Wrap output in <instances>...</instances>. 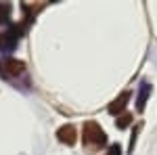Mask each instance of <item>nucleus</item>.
I'll list each match as a JSON object with an SVG mask.
<instances>
[{
    "instance_id": "nucleus-1",
    "label": "nucleus",
    "mask_w": 157,
    "mask_h": 155,
    "mask_svg": "<svg viewBox=\"0 0 157 155\" xmlns=\"http://www.w3.org/2000/svg\"><path fill=\"white\" fill-rule=\"evenodd\" d=\"M82 138H84V145L97 147V145H103L107 141V134L97 122H86L84 128H82Z\"/></svg>"
},
{
    "instance_id": "nucleus-6",
    "label": "nucleus",
    "mask_w": 157,
    "mask_h": 155,
    "mask_svg": "<svg viewBox=\"0 0 157 155\" xmlns=\"http://www.w3.org/2000/svg\"><path fill=\"white\" fill-rule=\"evenodd\" d=\"M149 92H151V86L147 82L140 84V92H138V99H136V107H138V111H143L145 109V103H147V96H149Z\"/></svg>"
},
{
    "instance_id": "nucleus-2",
    "label": "nucleus",
    "mask_w": 157,
    "mask_h": 155,
    "mask_svg": "<svg viewBox=\"0 0 157 155\" xmlns=\"http://www.w3.org/2000/svg\"><path fill=\"white\" fill-rule=\"evenodd\" d=\"M0 73H2L4 78L21 76V73H25V63H23V61L13 59V57H6V59L0 61Z\"/></svg>"
},
{
    "instance_id": "nucleus-7",
    "label": "nucleus",
    "mask_w": 157,
    "mask_h": 155,
    "mask_svg": "<svg viewBox=\"0 0 157 155\" xmlns=\"http://www.w3.org/2000/svg\"><path fill=\"white\" fill-rule=\"evenodd\" d=\"M130 122H132V115H130V113H124V115L117 118L115 124H117V128H128V126H130Z\"/></svg>"
},
{
    "instance_id": "nucleus-8",
    "label": "nucleus",
    "mask_w": 157,
    "mask_h": 155,
    "mask_svg": "<svg viewBox=\"0 0 157 155\" xmlns=\"http://www.w3.org/2000/svg\"><path fill=\"white\" fill-rule=\"evenodd\" d=\"M9 15H11V6H9V4H2V6H0V21H6Z\"/></svg>"
},
{
    "instance_id": "nucleus-9",
    "label": "nucleus",
    "mask_w": 157,
    "mask_h": 155,
    "mask_svg": "<svg viewBox=\"0 0 157 155\" xmlns=\"http://www.w3.org/2000/svg\"><path fill=\"white\" fill-rule=\"evenodd\" d=\"M105 155H121V149H120V145H111V149H109Z\"/></svg>"
},
{
    "instance_id": "nucleus-3",
    "label": "nucleus",
    "mask_w": 157,
    "mask_h": 155,
    "mask_svg": "<svg viewBox=\"0 0 157 155\" xmlns=\"http://www.w3.org/2000/svg\"><path fill=\"white\" fill-rule=\"evenodd\" d=\"M57 138H59L61 143H65V145H73L75 143V128H73L71 124L61 126L59 130H57Z\"/></svg>"
},
{
    "instance_id": "nucleus-5",
    "label": "nucleus",
    "mask_w": 157,
    "mask_h": 155,
    "mask_svg": "<svg viewBox=\"0 0 157 155\" xmlns=\"http://www.w3.org/2000/svg\"><path fill=\"white\" fill-rule=\"evenodd\" d=\"M19 32H17V27L13 29V32H6V34H2L0 36V46L2 48H13L17 42H19Z\"/></svg>"
},
{
    "instance_id": "nucleus-4",
    "label": "nucleus",
    "mask_w": 157,
    "mask_h": 155,
    "mask_svg": "<svg viewBox=\"0 0 157 155\" xmlns=\"http://www.w3.org/2000/svg\"><path fill=\"white\" fill-rule=\"evenodd\" d=\"M128 101H130V92L126 90V92H121L117 99H113V103L109 105V113H120V111H124V107L128 105Z\"/></svg>"
}]
</instances>
